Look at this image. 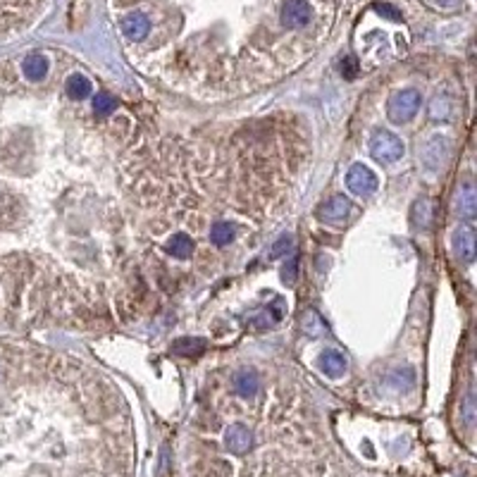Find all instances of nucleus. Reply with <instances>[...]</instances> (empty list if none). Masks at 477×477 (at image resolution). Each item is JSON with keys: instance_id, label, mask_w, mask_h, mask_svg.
Instances as JSON below:
<instances>
[{"instance_id": "nucleus-1", "label": "nucleus", "mask_w": 477, "mask_h": 477, "mask_svg": "<svg viewBox=\"0 0 477 477\" xmlns=\"http://www.w3.org/2000/svg\"><path fill=\"white\" fill-rule=\"evenodd\" d=\"M420 103H423V98H420V91H415V88H403V91H396L389 98V105H386V115H389L391 122H396V125H403V122L413 120L415 112L420 110Z\"/></svg>"}, {"instance_id": "nucleus-2", "label": "nucleus", "mask_w": 477, "mask_h": 477, "mask_svg": "<svg viewBox=\"0 0 477 477\" xmlns=\"http://www.w3.org/2000/svg\"><path fill=\"white\" fill-rule=\"evenodd\" d=\"M403 150L406 148H403L401 139H398L396 134L386 132V129H382V132H377L373 139H370V155H373L377 162H382V165L401 160Z\"/></svg>"}, {"instance_id": "nucleus-3", "label": "nucleus", "mask_w": 477, "mask_h": 477, "mask_svg": "<svg viewBox=\"0 0 477 477\" xmlns=\"http://www.w3.org/2000/svg\"><path fill=\"white\" fill-rule=\"evenodd\" d=\"M224 446L232 451L234 456H244L253 448V432L244 423H232L224 432Z\"/></svg>"}, {"instance_id": "nucleus-4", "label": "nucleus", "mask_w": 477, "mask_h": 477, "mask_svg": "<svg viewBox=\"0 0 477 477\" xmlns=\"http://www.w3.org/2000/svg\"><path fill=\"white\" fill-rule=\"evenodd\" d=\"M318 220L324 224H341L346 222V217L351 215V201L346 196H332L329 201H324L322 205L315 210Z\"/></svg>"}, {"instance_id": "nucleus-5", "label": "nucleus", "mask_w": 477, "mask_h": 477, "mask_svg": "<svg viewBox=\"0 0 477 477\" xmlns=\"http://www.w3.org/2000/svg\"><path fill=\"white\" fill-rule=\"evenodd\" d=\"M346 187L356 196H370L377 189V175L368 165H353L346 175Z\"/></svg>"}, {"instance_id": "nucleus-6", "label": "nucleus", "mask_w": 477, "mask_h": 477, "mask_svg": "<svg viewBox=\"0 0 477 477\" xmlns=\"http://www.w3.org/2000/svg\"><path fill=\"white\" fill-rule=\"evenodd\" d=\"M311 5L308 0H286L282 8V24L286 29H301L311 22Z\"/></svg>"}, {"instance_id": "nucleus-7", "label": "nucleus", "mask_w": 477, "mask_h": 477, "mask_svg": "<svg viewBox=\"0 0 477 477\" xmlns=\"http://www.w3.org/2000/svg\"><path fill=\"white\" fill-rule=\"evenodd\" d=\"M475 246H477V234L473 224H461L453 234V251L463 263L475 260Z\"/></svg>"}, {"instance_id": "nucleus-8", "label": "nucleus", "mask_w": 477, "mask_h": 477, "mask_svg": "<svg viewBox=\"0 0 477 477\" xmlns=\"http://www.w3.org/2000/svg\"><path fill=\"white\" fill-rule=\"evenodd\" d=\"M456 212L465 220L475 217L477 212V196H475V187L470 182H463L456 191Z\"/></svg>"}, {"instance_id": "nucleus-9", "label": "nucleus", "mask_w": 477, "mask_h": 477, "mask_svg": "<svg viewBox=\"0 0 477 477\" xmlns=\"http://www.w3.org/2000/svg\"><path fill=\"white\" fill-rule=\"evenodd\" d=\"M122 31L127 33V38L132 41H143L150 31V22L143 13H132L122 19Z\"/></svg>"}, {"instance_id": "nucleus-10", "label": "nucleus", "mask_w": 477, "mask_h": 477, "mask_svg": "<svg viewBox=\"0 0 477 477\" xmlns=\"http://www.w3.org/2000/svg\"><path fill=\"white\" fill-rule=\"evenodd\" d=\"M439 150H448V141L444 136H435L428 146H425L423 160H425V165H428L430 170H437V167H441L446 162V153L439 155Z\"/></svg>"}, {"instance_id": "nucleus-11", "label": "nucleus", "mask_w": 477, "mask_h": 477, "mask_svg": "<svg viewBox=\"0 0 477 477\" xmlns=\"http://www.w3.org/2000/svg\"><path fill=\"white\" fill-rule=\"evenodd\" d=\"M346 356L339 351H324L322 358H320V370H322L327 377H341L346 373Z\"/></svg>"}, {"instance_id": "nucleus-12", "label": "nucleus", "mask_w": 477, "mask_h": 477, "mask_svg": "<svg viewBox=\"0 0 477 477\" xmlns=\"http://www.w3.org/2000/svg\"><path fill=\"white\" fill-rule=\"evenodd\" d=\"M208 341L201 339V336H182V339H177L175 344H172V353L175 356H184V358H191V356H201V353L205 351Z\"/></svg>"}, {"instance_id": "nucleus-13", "label": "nucleus", "mask_w": 477, "mask_h": 477, "mask_svg": "<svg viewBox=\"0 0 477 477\" xmlns=\"http://www.w3.org/2000/svg\"><path fill=\"white\" fill-rule=\"evenodd\" d=\"M22 70H24L26 79L31 81H41L43 77L48 75V58L43 53H31L26 55L24 65H22Z\"/></svg>"}, {"instance_id": "nucleus-14", "label": "nucleus", "mask_w": 477, "mask_h": 477, "mask_svg": "<svg viewBox=\"0 0 477 477\" xmlns=\"http://www.w3.org/2000/svg\"><path fill=\"white\" fill-rule=\"evenodd\" d=\"M234 389H237L239 396H253L260 389V380L253 370H241V373L234 377Z\"/></svg>"}, {"instance_id": "nucleus-15", "label": "nucleus", "mask_w": 477, "mask_h": 477, "mask_svg": "<svg viewBox=\"0 0 477 477\" xmlns=\"http://www.w3.org/2000/svg\"><path fill=\"white\" fill-rule=\"evenodd\" d=\"M301 327H303V332L308 336H313V339H320V336L327 334V324H324V320L320 318L318 311H313V308H308V311L303 313Z\"/></svg>"}, {"instance_id": "nucleus-16", "label": "nucleus", "mask_w": 477, "mask_h": 477, "mask_svg": "<svg viewBox=\"0 0 477 477\" xmlns=\"http://www.w3.org/2000/svg\"><path fill=\"white\" fill-rule=\"evenodd\" d=\"M411 220L415 227L420 229H428L430 222H432V201L430 198H418L413 203V210H411Z\"/></svg>"}, {"instance_id": "nucleus-17", "label": "nucleus", "mask_w": 477, "mask_h": 477, "mask_svg": "<svg viewBox=\"0 0 477 477\" xmlns=\"http://www.w3.org/2000/svg\"><path fill=\"white\" fill-rule=\"evenodd\" d=\"M65 88H67V95H70V98L84 100L88 93H91L93 86H91V81H88L84 75H70V79H67Z\"/></svg>"}, {"instance_id": "nucleus-18", "label": "nucleus", "mask_w": 477, "mask_h": 477, "mask_svg": "<svg viewBox=\"0 0 477 477\" xmlns=\"http://www.w3.org/2000/svg\"><path fill=\"white\" fill-rule=\"evenodd\" d=\"M167 251H170L175 258H189L191 251H194V241H191L189 234H175L170 241H167Z\"/></svg>"}, {"instance_id": "nucleus-19", "label": "nucleus", "mask_w": 477, "mask_h": 477, "mask_svg": "<svg viewBox=\"0 0 477 477\" xmlns=\"http://www.w3.org/2000/svg\"><path fill=\"white\" fill-rule=\"evenodd\" d=\"M234 224L232 222H215L212 224V229H210V239H212V244H217V246H227L229 241L234 239Z\"/></svg>"}, {"instance_id": "nucleus-20", "label": "nucleus", "mask_w": 477, "mask_h": 477, "mask_svg": "<svg viewBox=\"0 0 477 477\" xmlns=\"http://www.w3.org/2000/svg\"><path fill=\"white\" fill-rule=\"evenodd\" d=\"M115 105H117V100L112 98L110 93H105V91L95 93V98H93V110H95V115H98V117H108L110 112L115 110Z\"/></svg>"}, {"instance_id": "nucleus-21", "label": "nucleus", "mask_w": 477, "mask_h": 477, "mask_svg": "<svg viewBox=\"0 0 477 477\" xmlns=\"http://www.w3.org/2000/svg\"><path fill=\"white\" fill-rule=\"evenodd\" d=\"M448 112H451V110H448V103H446L444 98H435V100H432V108H430V117H432V120H446Z\"/></svg>"}, {"instance_id": "nucleus-22", "label": "nucleus", "mask_w": 477, "mask_h": 477, "mask_svg": "<svg viewBox=\"0 0 477 477\" xmlns=\"http://www.w3.org/2000/svg\"><path fill=\"white\" fill-rule=\"evenodd\" d=\"M294 249V241H291L289 234H284V237H279L277 244L272 246V251H270V256L272 258H279V256H286L289 251Z\"/></svg>"}, {"instance_id": "nucleus-23", "label": "nucleus", "mask_w": 477, "mask_h": 477, "mask_svg": "<svg viewBox=\"0 0 477 477\" xmlns=\"http://www.w3.org/2000/svg\"><path fill=\"white\" fill-rule=\"evenodd\" d=\"M356 70H358L356 58H353V55L344 58V63H341V75H344L346 79H353V77H356Z\"/></svg>"}, {"instance_id": "nucleus-24", "label": "nucleus", "mask_w": 477, "mask_h": 477, "mask_svg": "<svg viewBox=\"0 0 477 477\" xmlns=\"http://www.w3.org/2000/svg\"><path fill=\"white\" fill-rule=\"evenodd\" d=\"M296 267H299V258H291L289 265H286L284 270H282V277H284L286 284H294L296 282Z\"/></svg>"}, {"instance_id": "nucleus-25", "label": "nucleus", "mask_w": 477, "mask_h": 477, "mask_svg": "<svg viewBox=\"0 0 477 477\" xmlns=\"http://www.w3.org/2000/svg\"><path fill=\"white\" fill-rule=\"evenodd\" d=\"M377 10L382 15H386V17H391V19H398V15H396V10H391V8H386V5H377Z\"/></svg>"}, {"instance_id": "nucleus-26", "label": "nucleus", "mask_w": 477, "mask_h": 477, "mask_svg": "<svg viewBox=\"0 0 477 477\" xmlns=\"http://www.w3.org/2000/svg\"><path fill=\"white\" fill-rule=\"evenodd\" d=\"M439 5H444V8H448V5H453V0H437Z\"/></svg>"}]
</instances>
